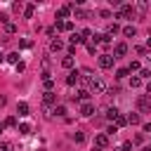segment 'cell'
<instances>
[{
	"label": "cell",
	"instance_id": "cell-1",
	"mask_svg": "<svg viewBox=\"0 0 151 151\" xmlns=\"http://www.w3.org/2000/svg\"><path fill=\"white\" fill-rule=\"evenodd\" d=\"M87 92H90V94H101V92H106V80H104L101 76H92Z\"/></svg>",
	"mask_w": 151,
	"mask_h": 151
},
{
	"label": "cell",
	"instance_id": "cell-2",
	"mask_svg": "<svg viewBox=\"0 0 151 151\" xmlns=\"http://www.w3.org/2000/svg\"><path fill=\"white\" fill-rule=\"evenodd\" d=\"M116 19H134V7L132 5H120L116 12Z\"/></svg>",
	"mask_w": 151,
	"mask_h": 151
},
{
	"label": "cell",
	"instance_id": "cell-3",
	"mask_svg": "<svg viewBox=\"0 0 151 151\" xmlns=\"http://www.w3.org/2000/svg\"><path fill=\"white\" fill-rule=\"evenodd\" d=\"M71 12H73V5H61V7L57 9V19H59V21H68Z\"/></svg>",
	"mask_w": 151,
	"mask_h": 151
},
{
	"label": "cell",
	"instance_id": "cell-4",
	"mask_svg": "<svg viewBox=\"0 0 151 151\" xmlns=\"http://www.w3.org/2000/svg\"><path fill=\"white\" fill-rule=\"evenodd\" d=\"M137 106H139L142 113H151V99L149 97H139L137 99Z\"/></svg>",
	"mask_w": 151,
	"mask_h": 151
},
{
	"label": "cell",
	"instance_id": "cell-5",
	"mask_svg": "<svg viewBox=\"0 0 151 151\" xmlns=\"http://www.w3.org/2000/svg\"><path fill=\"white\" fill-rule=\"evenodd\" d=\"M52 104L57 106V94H54V92H45V94H42V106H45V109H50Z\"/></svg>",
	"mask_w": 151,
	"mask_h": 151
},
{
	"label": "cell",
	"instance_id": "cell-6",
	"mask_svg": "<svg viewBox=\"0 0 151 151\" xmlns=\"http://www.w3.org/2000/svg\"><path fill=\"white\" fill-rule=\"evenodd\" d=\"M94 146L104 151V149L109 146V134H104V132H101V134H97V137H94Z\"/></svg>",
	"mask_w": 151,
	"mask_h": 151
},
{
	"label": "cell",
	"instance_id": "cell-7",
	"mask_svg": "<svg viewBox=\"0 0 151 151\" xmlns=\"http://www.w3.org/2000/svg\"><path fill=\"white\" fill-rule=\"evenodd\" d=\"M125 54H127V45H125V42H116V47H113V59L125 57Z\"/></svg>",
	"mask_w": 151,
	"mask_h": 151
},
{
	"label": "cell",
	"instance_id": "cell-8",
	"mask_svg": "<svg viewBox=\"0 0 151 151\" xmlns=\"http://www.w3.org/2000/svg\"><path fill=\"white\" fill-rule=\"evenodd\" d=\"M99 66L101 68H111L113 66V54H99Z\"/></svg>",
	"mask_w": 151,
	"mask_h": 151
},
{
	"label": "cell",
	"instance_id": "cell-9",
	"mask_svg": "<svg viewBox=\"0 0 151 151\" xmlns=\"http://www.w3.org/2000/svg\"><path fill=\"white\" fill-rule=\"evenodd\" d=\"M92 113H94V106H92L90 101H83V104H80V116H83V118H90Z\"/></svg>",
	"mask_w": 151,
	"mask_h": 151
},
{
	"label": "cell",
	"instance_id": "cell-10",
	"mask_svg": "<svg viewBox=\"0 0 151 151\" xmlns=\"http://www.w3.org/2000/svg\"><path fill=\"white\" fill-rule=\"evenodd\" d=\"M78 80H80V73H78V71H71V73L66 76V85H76Z\"/></svg>",
	"mask_w": 151,
	"mask_h": 151
},
{
	"label": "cell",
	"instance_id": "cell-11",
	"mask_svg": "<svg viewBox=\"0 0 151 151\" xmlns=\"http://www.w3.org/2000/svg\"><path fill=\"white\" fill-rule=\"evenodd\" d=\"M28 111H31V106H28L26 101H19V104H17V113H19V116H28Z\"/></svg>",
	"mask_w": 151,
	"mask_h": 151
},
{
	"label": "cell",
	"instance_id": "cell-12",
	"mask_svg": "<svg viewBox=\"0 0 151 151\" xmlns=\"http://www.w3.org/2000/svg\"><path fill=\"white\" fill-rule=\"evenodd\" d=\"M59 50H64V42H61L59 38H54V40L50 42V52H59Z\"/></svg>",
	"mask_w": 151,
	"mask_h": 151
},
{
	"label": "cell",
	"instance_id": "cell-13",
	"mask_svg": "<svg viewBox=\"0 0 151 151\" xmlns=\"http://www.w3.org/2000/svg\"><path fill=\"white\" fill-rule=\"evenodd\" d=\"M90 99V92L87 90H80L78 94H73V101H87Z\"/></svg>",
	"mask_w": 151,
	"mask_h": 151
},
{
	"label": "cell",
	"instance_id": "cell-14",
	"mask_svg": "<svg viewBox=\"0 0 151 151\" xmlns=\"http://www.w3.org/2000/svg\"><path fill=\"white\" fill-rule=\"evenodd\" d=\"M139 123H142V116L139 113H130L127 116V125H139Z\"/></svg>",
	"mask_w": 151,
	"mask_h": 151
},
{
	"label": "cell",
	"instance_id": "cell-15",
	"mask_svg": "<svg viewBox=\"0 0 151 151\" xmlns=\"http://www.w3.org/2000/svg\"><path fill=\"white\" fill-rule=\"evenodd\" d=\"M113 125H116V127H123V125H127V116L118 113V116H116V120H113Z\"/></svg>",
	"mask_w": 151,
	"mask_h": 151
},
{
	"label": "cell",
	"instance_id": "cell-16",
	"mask_svg": "<svg viewBox=\"0 0 151 151\" xmlns=\"http://www.w3.org/2000/svg\"><path fill=\"white\" fill-rule=\"evenodd\" d=\"M17 132H19V134H31V125H28V123H19V125H17Z\"/></svg>",
	"mask_w": 151,
	"mask_h": 151
},
{
	"label": "cell",
	"instance_id": "cell-17",
	"mask_svg": "<svg viewBox=\"0 0 151 151\" xmlns=\"http://www.w3.org/2000/svg\"><path fill=\"white\" fill-rule=\"evenodd\" d=\"M123 35H125V38H134V35H137V28H134V26H125V28H123Z\"/></svg>",
	"mask_w": 151,
	"mask_h": 151
},
{
	"label": "cell",
	"instance_id": "cell-18",
	"mask_svg": "<svg viewBox=\"0 0 151 151\" xmlns=\"http://www.w3.org/2000/svg\"><path fill=\"white\" fill-rule=\"evenodd\" d=\"M73 17H76V19H85V17H87V12H85L83 7H73Z\"/></svg>",
	"mask_w": 151,
	"mask_h": 151
},
{
	"label": "cell",
	"instance_id": "cell-19",
	"mask_svg": "<svg viewBox=\"0 0 151 151\" xmlns=\"http://www.w3.org/2000/svg\"><path fill=\"white\" fill-rule=\"evenodd\" d=\"M118 31H120V28H118V24H109V26H106V35H109V38H111V35H116Z\"/></svg>",
	"mask_w": 151,
	"mask_h": 151
},
{
	"label": "cell",
	"instance_id": "cell-20",
	"mask_svg": "<svg viewBox=\"0 0 151 151\" xmlns=\"http://www.w3.org/2000/svg\"><path fill=\"white\" fill-rule=\"evenodd\" d=\"M5 59H7L9 64H14V66H17V64H19V52H9V54H7Z\"/></svg>",
	"mask_w": 151,
	"mask_h": 151
},
{
	"label": "cell",
	"instance_id": "cell-21",
	"mask_svg": "<svg viewBox=\"0 0 151 151\" xmlns=\"http://www.w3.org/2000/svg\"><path fill=\"white\" fill-rule=\"evenodd\" d=\"M73 64H76V61H73V57H68V54L61 59V66H64V68H73Z\"/></svg>",
	"mask_w": 151,
	"mask_h": 151
},
{
	"label": "cell",
	"instance_id": "cell-22",
	"mask_svg": "<svg viewBox=\"0 0 151 151\" xmlns=\"http://www.w3.org/2000/svg\"><path fill=\"white\" fill-rule=\"evenodd\" d=\"M130 73H139L142 71V66H139V61H130V66H125Z\"/></svg>",
	"mask_w": 151,
	"mask_h": 151
},
{
	"label": "cell",
	"instance_id": "cell-23",
	"mask_svg": "<svg viewBox=\"0 0 151 151\" xmlns=\"http://www.w3.org/2000/svg\"><path fill=\"white\" fill-rule=\"evenodd\" d=\"M52 113H54V116H59V118H64V116H66V106H64V104H59V106H54V111H52Z\"/></svg>",
	"mask_w": 151,
	"mask_h": 151
},
{
	"label": "cell",
	"instance_id": "cell-24",
	"mask_svg": "<svg viewBox=\"0 0 151 151\" xmlns=\"http://www.w3.org/2000/svg\"><path fill=\"white\" fill-rule=\"evenodd\" d=\"M118 113H120V111H118L116 106H111V109H106V118H109V120H116V116H118Z\"/></svg>",
	"mask_w": 151,
	"mask_h": 151
},
{
	"label": "cell",
	"instance_id": "cell-25",
	"mask_svg": "<svg viewBox=\"0 0 151 151\" xmlns=\"http://www.w3.org/2000/svg\"><path fill=\"white\" fill-rule=\"evenodd\" d=\"M83 42H85V40H83L80 33H73V35H71V45H83Z\"/></svg>",
	"mask_w": 151,
	"mask_h": 151
},
{
	"label": "cell",
	"instance_id": "cell-26",
	"mask_svg": "<svg viewBox=\"0 0 151 151\" xmlns=\"http://www.w3.org/2000/svg\"><path fill=\"white\" fill-rule=\"evenodd\" d=\"M73 142H76V144L85 142V132H80V130H78V132H73Z\"/></svg>",
	"mask_w": 151,
	"mask_h": 151
},
{
	"label": "cell",
	"instance_id": "cell-27",
	"mask_svg": "<svg viewBox=\"0 0 151 151\" xmlns=\"http://www.w3.org/2000/svg\"><path fill=\"white\" fill-rule=\"evenodd\" d=\"M33 9H35L33 5H26V7H24V17H26V19H31V17H33Z\"/></svg>",
	"mask_w": 151,
	"mask_h": 151
},
{
	"label": "cell",
	"instance_id": "cell-28",
	"mask_svg": "<svg viewBox=\"0 0 151 151\" xmlns=\"http://www.w3.org/2000/svg\"><path fill=\"white\" fill-rule=\"evenodd\" d=\"M139 85H142V78L139 76H132L130 78V87H139Z\"/></svg>",
	"mask_w": 151,
	"mask_h": 151
},
{
	"label": "cell",
	"instance_id": "cell-29",
	"mask_svg": "<svg viewBox=\"0 0 151 151\" xmlns=\"http://www.w3.org/2000/svg\"><path fill=\"white\" fill-rule=\"evenodd\" d=\"M5 127H17V118H14V116L5 118Z\"/></svg>",
	"mask_w": 151,
	"mask_h": 151
},
{
	"label": "cell",
	"instance_id": "cell-30",
	"mask_svg": "<svg viewBox=\"0 0 151 151\" xmlns=\"http://www.w3.org/2000/svg\"><path fill=\"white\" fill-rule=\"evenodd\" d=\"M0 151H14L12 142H0Z\"/></svg>",
	"mask_w": 151,
	"mask_h": 151
},
{
	"label": "cell",
	"instance_id": "cell-31",
	"mask_svg": "<svg viewBox=\"0 0 151 151\" xmlns=\"http://www.w3.org/2000/svg\"><path fill=\"white\" fill-rule=\"evenodd\" d=\"M127 76H130L127 68H118V71H116V78H127Z\"/></svg>",
	"mask_w": 151,
	"mask_h": 151
},
{
	"label": "cell",
	"instance_id": "cell-32",
	"mask_svg": "<svg viewBox=\"0 0 151 151\" xmlns=\"http://www.w3.org/2000/svg\"><path fill=\"white\" fill-rule=\"evenodd\" d=\"M134 9H137V12H146V9H149V5H146V2H137V5H134Z\"/></svg>",
	"mask_w": 151,
	"mask_h": 151
},
{
	"label": "cell",
	"instance_id": "cell-33",
	"mask_svg": "<svg viewBox=\"0 0 151 151\" xmlns=\"http://www.w3.org/2000/svg\"><path fill=\"white\" fill-rule=\"evenodd\" d=\"M139 78H142V80H144V78H151V68H142V71H139Z\"/></svg>",
	"mask_w": 151,
	"mask_h": 151
},
{
	"label": "cell",
	"instance_id": "cell-34",
	"mask_svg": "<svg viewBox=\"0 0 151 151\" xmlns=\"http://www.w3.org/2000/svg\"><path fill=\"white\" fill-rule=\"evenodd\" d=\"M5 31H7V33H9V35H12V33H17V26H14V24H12V21H9V24H7V26H5Z\"/></svg>",
	"mask_w": 151,
	"mask_h": 151
},
{
	"label": "cell",
	"instance_id": "cell-35",
	"mask_svg": "<svg viewBox=\"0 0 151 151\" xmlns=\"http://www.w3.org/2000/svg\"><path fill=\"white\" fill-rule=\"evenodd\" d=\"M80 35H83V40H87V38H92V31H90V28H83Z\"/></svg>",
	"mask_w": 151,
	"mask_h": 151
},
{
	"label": "cell",
	"instance_id": "cell-36",
	"mask_svg": "<svg viewBox=\"0 0 151 151\" xmlns=\"http://www.w3.org/2000/svg\"><path fill=\"white\" fill-rule=\"evenodd\" d=\"M99 17H101V19H109V17H111V9H99Z\"/></svg>",
	"mask_w": 151,
	"mask_h": 151
},
{
	"label": "cell",
	"instance_id": "cell-37",
	"mask_svg": "<svg viewBox=\"0 0 151 151\" xmlns=\"http://www.w3.org/2000/svg\"><path fill=\"white\" fill-rule=\"evenodd\" d=\"M116 132H118V127H116V125H109V127H106V132H104V134H116Z\"/></svg>",
	"mask_w": 151,
	"mask_h": 151
},
{
	"label": "cell",
	"instance_id": "cell-38",
	"mask_svg": "<svg viewBox=\"0 0 151 151\" xmlns=\"http://www.w3.org/2000/svg\"><path fill=\"white\" fill-rule=\"evenodd\" d=\"M0 24H5V26H7V24H9V17H7V14H5V12H0Z\"/></svg>",
	"mask_w": 151,
	"mask_h": 151
},
{
	"label": "cell",
	"instance_id": "cell-39",
	"mask_svg": "<svg viewBox=\"0 0 151 151\" xmlns=\"http://www.w3.org/2000/svg\"><path fill=\"white\" fill-rule=\"evenodd\" d=\"M12 9H14V12H24V5H21V2H14Z\"/></svg>",
	"mask_w": 151,
	"mask_h": 151
},
{
	"label": "cell",
	"instance_id": "cell-40",
	"mask_svg": "<svg viewBox=\"0 0 151 151\" xmlns=\"http://www.w3.org/2000/svg\"><path fill=\"white\" fill-rule=\"evenodd\" d=\"M31 45H33V42H31V40H28V38H24V40H21V47H24V50H28V47H31Z\"/></svg>",
	"mask_w": 151,
	"mask_h": 151
},
{
	"label": "cell",
	"instance_id": "cell-41",
	"mask_svg": "<svg viewBox=\"0 0 151 151\" xmlns=\"http://www.w3.org/2000/svg\"><path fill=\"white\" fill-rule=\"evenodd\" d=\"M144 142V134H134V139H132V144H142Z\"/></svg>",
	"mask_w": 151,
	"mask_h": 151
},
{
	"label": "cell",
	"instance_id": "cell-42",
	"mask_svg": "<svg viewBox=\"0 0 151 151\" xmlns=\"http://www.w3.org/2000/svg\"><path fill=\"white\" fill-rule=\"evenodd\" d=\"M120 149H123V151H130V149H132V142H123Z\"/></svg>",
	"mask_w": 151,
	"mask_h": 151
},
{
	"label": "cell",
	"instance_id": "cell-43",
	"mask_svg": "<svg viewBox=\"0 0 151 151\" xmlns=\"http://www.w3.org/2000/svg\"><path fill=\"white\" fill-rule=\"evenodd\" d=\"M134 50H137V54H146V47H144V45H137Z\"/></svg>",
	"mask_w": 151,
	"mask_h": 151
},
{
	"label": "cell",
	"instance_id": "cell-44",
	"mask_svg": "<svg viewBox=\"0 0 151 151\" xmlns=\"http://www.w3.org/2000/svg\"><path fill=\"white\" fill-rule=\"evenodd\" d=\"M87 50H90V54H94V52H97V45H92V42H87Z\"/></svg>",
	"mask_w": 151,
	"mask_h": 151
},
{
	"label": "cell",
	"instance_id": "cell-45",
	"mask_svg": "<svg viewBox=\"0 0 151 151\" xmlns=\"http://www.w3.org/2000/svg\"><path fill=\"white\" fill-rule=\"evenodd\" d=\"M5 104H7V97H5V94H0V106H5Z\"/></svg>",
	"mask_w": 151,
	"mask_h": 151
},
{
	"label": "cell",
	"instance_id": "cell-46",
	"mask_svg": "<svg viewBox=\"0 0 151 151\" xmlns=\"http://www.w3.org/2000/svg\"><path fill=\"white\" fill-rule=\"evenodd\" d=\"M146 92H149V94H151V80H149V83H146Z\"/></svg>",
	"mask_w": 151,
	"mask_h": 151
},
{
	"label": "cell",
	"instance_id": "cell-47",
	"mask_svg": "<svg viewBox=\"0 0 151 151\" xmlns=\"http://www.w3.org/2000/svg\"><path fill=\"white\" fill-rule=\"evenodd\" d=\"M146 45H149V47H151V35H149V38H146Z\"/></svg>",
	"mask_w": 151,
	"mask_h": 151
},
{
	"label": "cell",
	"instance_id": "cell-48",
	"mask_svg": "<svg viewBox=\"0 0 151 151\" xmlns=\"http://www.w3.org/2000/svg\"><path fill=\"white\" fill-rule=\"evenodd\" d=\"M2 61H5V54H2V52H0V64H2Z\"/></svg>",
	"mask_w": 151,
	"mask_h": 151
},
{
	"label": "cell",
	"instance_id": "cell-49",
	"mask_svg": "<svg viewBox=\"0 0 151 151\" xmlns=\"http://www.w3.org/2000/svg\"><path fill=\"white\" fill-rule=\"evenodd\" d=\"M2 132H5V125H0V134H2Z\"/></svg>",
	"mask_w": 151,
	"mask_h": 151
},
{
	"label": "cell",
	"instance_id": "cell-50",
	"mask_svg": "<svg viewBox=\"0 0 151 151\" xmlns=\"http://www.w3.org/2000/svg\"><path fill=\"white\" fill-rule=\"evenodd\" d=\"M142 151H151V146H144V149H142Z\"/></svg>",
	"mask_w": 151,
	"mask_h": 151
},
{
	"label": "cell",
	"instance_id": "cell-51",
	"mask_svg": "<svg viewBox=\"0 0 151 151\" xmlns=\"http://www.w3.org/2000/svg\"><path fill=\"white\" fill-rule=\"evenodd\" d=\"M92 151H101V149H97V146H92Z\"/></svg>",
	"mask_w": 151,
	"mask_h": 151
},
{
	"label": "cell",
	"instance_id": "cell-52",
	"mask_svg": "<svg viewBox=\"0 0 151 151\" xmlns=\"http://www.w3.org/2000/svg\"><path fill=\"white\" fill-rule=\"evenodd\" d=\"M113 151H123V149H120V146H116V149H113Z\"/></svg>",
	"mask_w": 151,
	"mask_h": 151
},
{
	"label": "cell",
	"instance_id": "cell-53",
	"mask_svg": "<svg viewBox=\"0 0 151 151\" xmlns=\"http://www.w3.org/2000/svg\"><path fill=\"white\" fill-rule=\"evenodd\" d=\"M38 151H45V149H38Z\"/></svg>",
	"mask_w": 151,
	"mask_h": 151
}]
</instances>
